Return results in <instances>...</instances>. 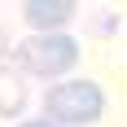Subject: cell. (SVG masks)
I'll list each match as a JSON object with an SVG mask.
<instances>
[{
    "label": "cell",
    "mask_w": 127,
    "mask_h": 127,
    "mask_svg": "<svg viewBox=\"0 0 127 127\" xmlns=\"http://www.w3.org/2000/svg\"><path fill=\"white\" fill-rule=\"evenodd\" d=\"M9 53V39H4V26H0V57Z\"/></svg>",
    "instance_id": "obj_6"
},
{
    "label": "cell",
    "mask_w": 127,
    "mask_h": 127,
    "mask_svg": "<svg viewBox=\"0 0 127 127\" xmlns=\"http://www.w3.org/2000/svg\"><path fill=\"white\" fill-rule=\"evenodd\" d=\"M44 114L62 127H88L105 114V92L92 79H62L44 92Z\"/></svg>",
    "instance_id": "obj_1"
},
{
    "label": "cell",
    "mask_w": 127,
    "mask_h": 127,
    "mask_svg": "<svg viewBox=\"0 0 127 127\" xmlns=\"http://www.w3.org/2000/svg\"><path fill=\"white\" fill-rule=\"evenodd\" d=\"M22 18L31 31H66V22L75 18V0H26Z\"/></svg>",
    "instance_id": "obj_3"
},
{
    "label": "cell",
    "mask_w": 127,
    "mask_h": 127,
    "mask_svg": "<svg viewBox=\"0 0 127 127\" xmlns=\"http://www.w3.org/2000/svg\"><path fill=\"white\" fill-rule=\"evenodd\" d=\"M22 105H26V83H22V75H18L13 66H0V118L22 114Z\"/></svg>",
    "instance_id": "obj_4"
},
{
    "label": "cell",
    "mask_w": 127,
    "mask_h": 127,
    "mask_svg": "<svg viewBox=\"0 0 127 127\" xmlns=\"http://www.w3.org/2000/svg\"><path fill=\"white\" fill-rule=\"evenodd\" d=\"M18 127H62V123H53L48 114H39V118H26V123H18Z\"/></svg>",
    "instance_id": "obj_5"
},
{
    "label": "cell",
    "mask_w": 127,
    "mask_h": 127,
    "mask_svg": "<svg viewBox=\"0 0 127 127\" xmlns=\"http://www.w3.org/2000/svg\"><path fill=\"white\" fill-rule=\"evenodd\" d=\"M13 57L26 75H70L79 62V39L66 31H31V39H22Z\"/></svg>",
    "instance_id": "obj_2"
}]
</instances>
